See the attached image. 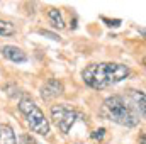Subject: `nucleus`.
Returning <instances> with one entry per match:
<instances>
[{"instance_id":"obj_1","label":"nucleus","mask_w":146,"mask_h":144,"mask_svg":"<svg viewBox=\"0 0 146 144\" xmlns=\"http://www.w3.org/2000/svg\"><path fill=\"white\" fill-rule=\"evenodd\" d=\"M127 76H129V68L126 65L112 63V61L92 63L82 71V78L85 85L95 90H104L107 87L117 85L119 81L126 80Z\"/></svg>"},{"instance_id":"obj_2","label":"nucleus","mask_w":146,"mask_h":144,"mask_svg":"<svg viewBox=\"0 0 146 144\" xmlns=\"http://www.w3.org/2000/svg\"><path fill=\"white\" fill-rule=\"evenodd\" d=\"M100 117L110 120L114 124H119V126H124V127H134L139 124V117L138 114L129 107L124 100L122 95H112L107 97L104 102H102V107H100Z\"/></svg>"},{"instance_id":"obj_3","label":"nucleus","mask_w":146,"mask_h":144,"mask_svg":"<svg viewBox=\"0 0 146 144\" xmlns=\"http://www.w3.org/2000/svg\"><path fill=\"white\" fill-rule=\"evenodd\" d=\"M19 112L26 117L27 126L31 127L33 132H36L39 136H48L49 134V120L46 119L44 112L34 104L33 98L24 97L19 100Z\"/></svg>"},{"instance_id":"obj_4","label":"nucleus","mask_w":146,"mask_h":144,"mask_svg":"<svg viewBox=\"0 0 146 144\" xmlns=\"http://www.w3.org/2000/svg\"><path fill=\"white\" fill-rule=\"evenodd\" d=\"M51 119H53V122L58 126V129L63 134H68L72 131L73 124L78 119V112L68 108L65 104H58V105L51 107Z\"/></svg>"},{"instance_id":"obj_5","label":"nucleus","mask_w":146,"mask_h":144,"mask_svg":"<svg viewBox=\"0 0 146 144\" xmlns=\"http://www.w3.org/2000/svg\"><path fill=\"white\" fill-rule=\"evenodd\" d=\"M63 92H65V87H63V83H61L60 80H56V78H49V80L41 87V90H39L41 98H42L44 102H51V100L58 98L60 95H63Z\"/></svg>"},{"instance_id":"obj_6","label":"nucleus","mask_w":146,"mask_h":144,"mask_svg":"<svg viewBox=\"0 0 146 144\" xmlns=\"http://www.w3.org/2000/svg\"><path fill=\"white\" fill-rule=\"evenodd\" d=\"M124 100H126V104H127L129 107L138 114V117L145 119L146 97H145V93H143L141 90H127V95L124 97Z\"/></svg>"},{"instance_id":"obj_7","label":"nucleus","mask_w":146,"mask_h":144,"mask_svg":"<svg viewBox=\"0 0 146 144\" xmlns=\"http://www.w3.org/2000/svg\"><path fill=\"white\" fill-rule=\"evenodd\" d=\"M0 53H2V56H3L5 59H9V61H12V63H17V65L27 61V54H26L21 48L12 46V44L2 46V48H0Z\"/></svg>"},{"instance_id":"obj_8","label":"nucleus","mask_w":146,"mask_h":144,"mask_svg":"<svg viewBox=\"0 0 146 144\" xmlns=\"http://www.w3.org/2000/svg\"><path fill=\"white\" fill-rule=\"evenodd\" d=\"M0 144H17L15 132L9 124H0Z\"/></svg>"},{"instance_id":"obj_9","label":"nucleus","mask_w":146,"mask_h":144,"mask_svg":"<svg viewBox=\"0 0 146 144\" xmlns=\"http://www.w3.org/2000/svg\"><path fill=\"white\" fill-rule=\"evenodd\" d=\"M48 19H49V24H51L53 29L61 31V29L66 27L65 26V20H63V15H61V12L58 9H49L48 10Z\"/></svg>"},{"instance_id":"obj_10","label":"nucleus","mask_w":146,"mask_h":144,"mask_svg":"<svg viewBox=\"0 0 146 144\" xmlns=\"http://www.w3.org/2000/svg\"><path fill=\"white\" fill-rule=\"evenodd\" d=\"M15 34V26L7 20H0V37L14 36Z\"/></svg>"},{"instance_id":"obj_11","label":"nucleus","mask_w":146,"mask_h":144,"mask_svg":"<svg viewBox=\"0 0 146 144\" xmlns=\"http://www.w3.org/2000/svg\"><path fill=\"white\" fill-rule=\"evenodd\" d=\"M21 144H37V141L31 134H22L21 136Z\"/></svg>"},{"instance_id":"obj_12","label":"nucleus","mask_w":146,"mask_h":144,"mask_svg":"<svg viewBox=\"0 0 146 144\" xmlns=\"http://www.w3.org/2000/svg\"><path fill=\"white\" fill-rule=\"evenodd\" d=\"M104 134H106V129H104V127H100V129L94 131V134H92V139H95V141H100V139L104 137Z\"/></svg>"},{"instance_id":"obj_13","label":"nucleus","mask_w":146,"mask_h":144,"mask_svg":"<svg viewBox=\"0 0 146 144\" xmlns=\"http://www.w3.org/2000/svg\"><path fill=\"white\" fill-rule=\"evenodd\" d=\"M39 34H41V36L49 37V39H53V41H60V36H58V34H54V32H49V31H44V29H41V31H39Z\"/></svg>"},{"instance_id":"obj_14","label":"nucleus","mask_w":146,"mask_h":144,"mask_svg":"<svg viewBox=\"0 0 146 144\" xmlns=\"http://www.w3.org/2000/svg\"><path fill=\"white\" fill-rule=\"evenodd\" d=\"M102 20H104V22H107V26H109V27H117V26L121 24V20H119V19H115V20H109V19H106V17H104Z\"/></svg>"},{"instance_id":"obj_15","label":"nucleus","mask_w":146,"mask_h":144,"mask_svg":"<svg viewBox=\"0 0 146 144\" xmlns=\"http://www.w3.org/2000/svg\"><path fill=\"white\" fill-rule=\"evenodd\" d=\"M141 144H145V134H141Z\"/></svg>"}]
</instances>
